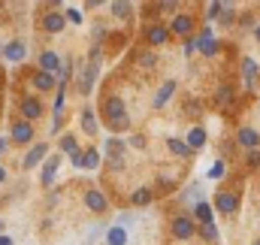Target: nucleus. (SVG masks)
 I'll return each instance as SVG.
<instances>
[{
  "label": "nucleus",
  "instance_id": "obj_1",
  "mask_svg": "<svg viewBox=\"0 0 260 245\" xmlns=\"http://www.w3.org/2000/svg\"><path fill=\"white\" fill-rule=\"evenodd\" d=\"M103 115H106V124H109L115 133L130 130V115H127V106H124V100H121V97L109 94V97H106V103H103Z\"/></svg>",
  "mask_w": 260,
  "mask_h": 245
},
{
  "label": "nucleus",
  "instance_id": "obj_2",
  "mask_svg": "<svg viewBox=\"0 0 260 245\" xmlns=\"http://www.w3.org/2000/svg\"><path fill=\"white\" fill-rule=\"evenodd\" d=\"M170 233H173L179 242H191L197 236V218L194 215H176L173 224H170Z\"/></svg>",
  "mask_w": 260,
  "mask_h": 245
},
{
  "label": "nucleus",
  "instance_id": "obj_3",
  "mask_svg": "<svg viewBox=\"0 0 260 245\" xmlns=\"http://www.w3.org/2000/svg\"><path fill=\"white\" fill-rule=\"evenodd\" d=\"M97 76H100V61H88L85 70H82V79H79V94H82V97H91Z\"/></svg>",
  "mask_w": 260,
  "mask_h": 245
},
{
  "label": "nucleus",
  "instance_id": "obj_4",
  "mask_svg": "<svg viewBox=\"0 0 260 245\" xmlns=\"http://www.w3.org/2000/svg\"><path fill=\"white\" fill-rule=\"evenodd\" d=\"M215 209L221 215H236L239 212V194L236 191H218L215 194Z\"/></svg>",
  "mask_w": 260,
  "mask_h": 245
},
{
  "label": "nucleus",
  "instance_id": "obj_5",
  "mask_svg": "<svg viewBox=\"0 0 260 245\" xmlns=\"http://www.w3.org/2000/svg\"><path fill=\"white\" fill-rule=\"evenodd\" d=\"M170 37H173V30H170L167 24H160V21L148 24V30H145V43H148L151 49H157V46H167V43H170Z\"/></svg>",
  "mask_w": 260,
  "mask_h": 245
},
{
  "label": "nucleus",
  "instance_id": "obj_6",
  "mask_svg": "<svg viewBox=\"0 0 260 245\" xmlns=\"http://www.w3.org/2000/svg\"><path fill=\"white\" fill-rule=\"evenodd\" d=\"M18 112H21V118H27V121H40L46 109H43L40 97L30 94V97H21V100H18Z\"/></svg>",
  "mask_w": 260,
  "mask_h": 245
},
{
  "label": "nucleus",
  "instance_id": "obj_7",
  "mask_svg": "<svg viewBox=\"0 0 260 245\" xmlns=\"http://www.w3.org/2000/svg\"><path fill=\"white\" fill-rule=\"evenodd\" d=\"M124 148H127L124 139H118V136L106 139V151H109V167L112 170H124Z\"/></svg>",
  "mask_w": 260,
  "mask_h": 245
},
{
  "label": "nucleus",
  "instance_id": "obj_8",
  "mask_svg": "<svg viewBox=\"0 0 260 245\" xmlns=\"http://www.w3.org/2000/svg\"><path fill=\"white\" fill-rule=\"evenodd\" d=\"M197 40H200V46H197V52H200L203 58H215V55L221 52V43L215 40V34H212V27H203V34H200Z\"/></svg>",
  "mask_w": 260,
  "mask_h": 245
},
{
  "label": "nucleus",
  "instance_id": "obj_9",
  "mask_svg": "<svg viewBox=\"0 0 260 245\" xmlns=\"http://www.w3.org/2000/svg\"><path fill=\"white\" fill-rule=\"evenodd\" d=\"M46 158H49V145H46V142H37V145H30V151L21 158V170H34V167H40Z\"/></svg>",
  "mask_w": 260,
  "mask_h": 245
},
{
  "label": "nucleus",
  "instance_id": "obj_10",
  "mask_svg": "<svg viewBox=\"0 0 260 245\" xmlns=\"http://www.w3.org/2000/svg\"><path fill=\"white\" fill-rule=\"evenodd\" d=\"M82 200H85V206H88L91 212H97V215H103V212L109 209L106 194H103V191H97V188H88V191L82 194Z\"/></svg>",
  "mask_w": 260,
  "mask_h": 245
},
{
  "label": "nucleus",
  "instance_id": "obj_11",
  "mask_svg": "<svg viewBox=\"0 0 260 245\" xmlns=\"http://www.w3.org/2000/svg\"><path fill=\"white\" fill-rule=\"evenodd\" d=\"M9 139H12L15 145H27V142L34 139V121H27V118L15 121L12 124V130H9Z\"/></svg>",
  "mask_w": 260,
  "mask_h": 245
},
{
  "label": "nucleus",
  "instance_id": "obj_12",
  "mask_svg": "<svg viewBox=\"0 0 260 245\" xmlns=\"http://www.w3.org/2000/svg\"><path fill=\"white\" fill-rule=\"evenodd\" d=\"M170 30H173L176 37H191V34H194V15H188V12H176L173 21H170Z\"/></svg>",
  "mask_w": 260,
  "mask_h": 245
},
{
  "label": "nucleus",
  "instance_id": "obj_13",
  "mask_svg": "<svg viewBox=\"0 0 260 245\" xmlns=\"http://www.w3.org/2000/svg\"><path fill=\"white\" fill-rule=\"evenodd\" d=\"M64 27H67V15H64V12L49 9V12L43 15V30H46V34H61Z\"/></svg>",
  "mask_w": 260,
  "mask_h": 245
},
{
  "label": "nucleus",
  "instance_id": "obj_14",
  "mask_svg": "<svg viewBox=\"0 0 260 245\" xmlns=\"http://www.w3.org/2000/svg\"><path fill=\"white\" fill-rule=\"evenodd\" d=\"M236 145H242L245 151L260 148V133L254 127H239V130H236Z\"/></svg>",
  "mask_w": 260,
  "mask_h": 245
},
{
  "label": "nucleus",
  "instance_id": "obj_15",
  "mask_svg": "<svg viewBox=\"0 0 260 245\" xmlns=\"http://www.w3.org/2000/svg\"><path fill=\"white\" fill-rule=\"evenodd\" d=\"M176 88H179V85H176V79H167V82H164V85L157 88V94H154V100H151V106H154V109H164V106H167V103L173 100V94H176Z\"/></svg>",
  "mask_w": 260,
  "mask_h": 245
},
{
  "label": "nucleus",
  "instance_id": "obj_16",
  "mask_svg": "<svg viewBox=\"0 0 260 245\" xmlns=\"http://www.w3.org/2000/svg\"><path fill=\"white\" fill-rule=\"evenodd\" d=\"M30 82H34V88H37V91H46V94H49L52 88H58V73L40 70V73H34V79H30Z\"/></svg>",
  "mask_w": 260,
  "mask_h": 245
},
{
  "label": "nucleus",
  "instance_id": "obj_17",
  "mask_svg": "<svg viewBox=\"0 0 260 245\" xmlns=\"http://www.w3.org/2000/svg\"><path fill=\"white\" fill-rule=\"evenodd\" d=\"M58 167H61V155H49V158H46V164H43V173H40V182L46 185V188L55 182Z\"/></svg>",
  "mask_w": 260,
  "mask_h": 245
},
{
  "label": "nucleus",
  "instance_id": "obj_18",
  "mask_svg": "<svg viewBox=\"0 0 260 245\" xmlns=\"http://www.w3.org/2000/svg\"><path fill=\"white\" fill-rule=\"evenodd\" d=\"M0 55H3L6 61H12V64H21L24 58H27V49H24V43H18V40H15V43H6Z\"/></svg>",
  "mask_w": 260,
  "mask_h": 245
},
{
  "label": "nucleus",
  "instance_id": "obj_19",
  "mask_svg": "<svg viewBox=\"0 0 260 245\" xmlns=\"http://www.w3.org/2000/svg\"><path fill=\"white\" fill-rule=\"evenodd\" d=\"M257 73H260V67H257V61H254V58H242V79H245V88H248V91L254 88Z\"/></svg>",
  "mask_w": 260,
  "mask_h": 245
},
{
  "label": "nucleus",
  "instance_id": "obj_20",
  "mask_svg": "<svg viewBox=\"0 0 260 245\" xmlns=\"http://www.w3.org/2000/svg\"><path fill=\"white\" fill-rule=\"evenodd\" d=\"M109 9L118 21H133V6L130 0H109Z\"/></svg>",
  "mask_w": 260,
  "mask_h": 245
},
{
  "label": "nucleus",
  "instance_id": "obj_21",
  "mask_svg": "<svg viewBox=\"0 0 260 245\" xmlns=\"http://www.w3.org/2000/svg\"><path fill=\"white\" fill-rule=\"evenodd\" d=\"M167 148H170L176 158H191V155H194V148L188 145V139H176V136L167 139Z\"/></svg>",
  "mask_w": 260,
  "mask_h": 245
},
{
  "label": "nucleus",
  "instance_id": "obj_22",
  "mask_svg": "<svg viewBox=\"0 0 260 245\" xmlns=\"http://www.w3.org/2000/svg\"><path fill=\"white\" fill-rule=\"evenodd\" d=\"M58 67H61V58H58V52H52V49H43V52H40V70L58 73Z\"/></svg>",
  "mask_w": 260,
  "mask_h": 245
},
{
  "label": "nucleus",
  "instance_id": "obj_23",
  "mask_svg": "<svg viewBox=\"0 0 260 245\" xmlns=\"http://www.w3.org/2000/svg\"><path fill=\"white\" fill-rule=\"evenodd\" d=\"M191 215H194V218L200 221V224H206V221H215L212 203H206V200H197V203H194V212H191Z\"/></svg>",
  "mask_w": 260,
  "mask_h": 245
},
{
  "label": "nucleus",
  "instance_id": "obj_24",
  "mask_svg": "<svg viewBox=\"0 0 260 245\" xmlns=\"http://www.w3.org/2000/svg\"><path fill=\"white\" fill-rule=\"evenodd\" d=\"M233 100H236V88L233 85H218L215 88V103L218 106H230Z\"/></svg>",
  "mask_w": 260,
  "mask_h": 245
},
{
  "label": "nucleus",
  "instance_id": "obj_25",
  "mask_svg": "<svg viewBox=\"0 0 260 245\" xmlns=\"http://www.w3.org/2000/svg\"><path fill=\"white\" fill-rule=\"evenodd\" d=\"M106 245H127V227L124 224H115L106 230Z\"/></svg>",
  "mask_w": 260,
  "mask_h": 245
},
{
  "label": "nucleus",
  "instance_id": "obj_26",
  "mask_svg": "<svg viewBox=\"0 0 260 245\" xmlns=\"http://www.w3.org/2000/svg\"><path fill=\"white\" fill-rule=\"evenodd\" d=\"M79 121H82V130H85L88 136H94V133H97V127H100V124H97V115H94V109H88V106L82 109Z\"/></svg>",
  "mask_w": 260,
  "mask_h": 245
},
{
  "label": "nucleus",
  "instance_id": "obj_27",
  "mask_svg": "<svg viewBox=\"0 0 260 245\" xmlns=\"http://www.w3.org/2000/svg\"><path fill=\"white\" fill-rule=\"evenodd\" d=\"M185 139H188V145L197 151V148H203V145H206V139H209V136H206V130H203L200 124H194V127L188 130V136H185Z\"/></svg>",
  "mask_w": 260,
  "mask_h": 245
},
{
  "label": "nucleus",
  "instance_id": "obj_28",
  "mask_svg": "<svg viewBox=\"0 0 260 245\" xmlns=\"http://www.w3.org/2000/svg\"><path fill=\"white\" fill-rule=\"evenodd\" d=\"M151 200H154V191H151V188H136V191L130 194V203H133V206H148Z\"/></svg>",
  "mask_w": 260,
  "mask_h": 245
},
{
  "label": "nucleus",
  "instance_id": "obj_29",
  "mask_svg": "<svg viewBox=\"0 0 260 245\" xmlns=\"http://www.w3.org/2000/svg\"><path fill=\"white\" fill-rule=\"evenodd\" d=\"M197 233H200L206 242H218V236H221V233H218V227H215V221H206V224H200V227H197Z\"/></svg>",
  "mask_w": 260,
  "mask_h": 245
},
{
  "label": "nucleus",
  "instance_id": "obj_30",
  "mask_svg": "<svg viewBox=\"0 0 260 245\" xmlns=\"http://www.w3.org/2000/svg\"><path fill=\"white\" fill-rule=\"evenodd\" d=\"M97 167H100V151L94 145H88L85 148V167L82 170H97Z\"/></svg>",
  "mask_w": 260,
  "mask_h": 245
},
{
  "label": "nucleus",
  "instance_id": "obj_31",
  "mask_svg": "<svg viewBox=\"0 0 260 245\" xmlns=\"http://www.w3.org/2000/svg\"><path fill=\"white\" fill-rule=\"evenodd\" d=\"M136 61H139V67H142V70H154V67H157V55H154L151 49H142Z\"/></svg>",
  "mask_w": 260,
  "mask_h": 245
},
{
  "label": "nucleus",
  "instance_id": "obj_32",
  "mask_svg": "<svg viewBox=\"0 0 260 245\" xmlns=\"http://www.w3.org/2000/svg\"><path fill=\"white\" fill-rule=\"evenodd\" d=\"M73 67H76L73 58H64V61H61V67H58V79H61V82H70V79L76 76V73H73Z\"/></svg>",
  "mask_w": 260,
  "mask_h": 245
},
{
  "label": "nucleus",
  "instance_id": "obj_33",
  "mask_svg": "<svg viewBox=\"0 0 260 245\" xmlns=\"http://www.w3.org/2000/svg\"><path fill=\"white\" fill-rule=\"evenodd\" d=\"M206 176H209L212 182H218V179H224V176H227V164H224V161H215V164L209 167V173H206Z\"/></svg>",
  "mask_w": 260,
  "mask_h": 245
},
{
  "label": "nucleus",
  "instance_id": "obj_34",
  "mask_svg": "<svg viewBox=\"0 0 260 245\" xmlns=\"http://www.w3.org/2000/svg\"><path fill=\"white\" fill-rule=\"evenodd\" d=\"M79 148V142H76V133H64L61 136V155H73Z\"/></svg>",
  "mask_w": 260,
  "mask_h": 245
},
{
  "label": "nucleus",
  "instance_id": "obj_35",
  "mask_svg": "<svg viewBox=\"0 0 260 245\" xmlns=\"http://www.w3.org/2000/svg\"><path fill=\"white\" fill-rule=\"evenodd\" d=\"M221 9H224V0H212V3H209V9H206V18H209V21H218Z\"/></svg>",
  "mask_w": 260,
  "mask_h": 245
},
{
  "label": "nucleus",
  "instance_id": "obj_36",
  "mask_svg": "<svg viewBox=\"0 0 260 245\" xmlns=\"http://www.w3.org/2000/svg\"><path fill=\"white\" fill-rule=\"evenodd\" d=\"M197 46H200V40L197 37H185V46H182V52H185V58H191L197 52Z\"/></svg>",
  "mask_w": 260,
  "mask_h": 245
},
{
  "label": "nucleus",
  "instance_id": "obj_37",
  "mask_svg": "<svg viewBox=\"0 0 260 245\" xmlns=\"http://www.w3.org/2000/svg\"><path fill=\"white\" fill-rule=\"evenodd\" d=\"M70 161H73L76 170H82V167H85V148H76V151L70 155Z\"/></svg>",
  "mask_w": 260,
  "mask_h": 245
},
{
  "label": "nucleus",
  "instance_id": "obj_38",
  "mask_svg": "<svg viewBox=\"0 0 260 245\" xmlns=\"http://www.w3.org/2000/svg\"><path fill=\"white\" fill-rule=\"evenodd\" d=\"M91 37H94V43H103V37H106V27H103L100 21H94V27H91Z\"/></svg>",
  "mask_w": 260,
  "mask_h": 245
},
{
  "label": "nucleus",
  "instance_id": "obj_39",
  "mask_svg": "<svg viewBox=\"0 0 260 245\" xmlns=\"http://www.w3.org/2000/svg\"><path fill=\"white\" fill-rule=\"evenodd\" d=\"M157 9L160 12H176L179 9V0H157Z\"/></svg>",
  "mask_w": 260,
  "mask_h": 245
},
{
  "label": "nucleus",
  "instance_id": "obj_40",
  "mask_svg": "<svg viewBox=\"0 0 260 245\" xmlns=\"http://www.w3.org/2000/svg\"><path fill=\"white\" fill-rule=\"evenodd\" d=\"M197 197H200V185H188V188H185V194H182V200H197Z\"/></svg>",
  "mask_w": 260,
  "mask_h": 245
},
{
  "label": "nucleus",
  "instance_id": "obj_41",
  "mask_svg": "<svg viewBox=\"0 0 260 245\" xmlns=\"http://www.w3.org/2000/svg\"><path fill=\"white\" fill-rule=\"evenodd\" d=\"M248 167H251V170L260 167V148H251V151H248Z\"/></svg>",
  "mask_w": 260,
  "mask_h": 245
},
{
  "label": "nucleus",
  "instance_id": "obj_42",
  "mask_svg": "<svg viewBox=\"0 0 260 245\" xmlns=\"http://www.w3.org/2000/svg\"><path fill=\"white\" fill-rule=\"evenodd\" d=\"M64 130V112H55V121H52V133H61Z\"/></svg>",
  "mask_w": 260,
  "mask_h": 245
},
{
  "label": "nucleus",
  "instance_id": "obj_43",
  "mask_svg": "<svg viewBox=\"0 0 260 245\" xmlns=\"http://www.w3.org/2000/svg\"><path fill=\"white\" fill-rule=\"evenodd\" d=\"M64 15H67V21H73V24H79V21H82V12H79V9H67Z\"/></svg>",
  "mask_w": 260,
  "mask_h": 245
},
{
  "label": "nucleus",
  "instance_id": "obj_44",
  "mask_svg": "<svg viewBox=\"0 0 260 245\" xmlns=\"http://www.w3.org/2000/svg\"><path fill=\"white\" fill-rule=\"evenodd\" d=\"M130 145H133V148H145V136H139V133L130 136Z\"/></svg>",
  "mask_w": 260,
  "mask_h": 245
},
{
  "label": "nucleus",
  "instance_id": "obj_45",
  "mask_svg": "<svg viewBox=\"0 0 260 245\" xmlns=\"http://www.w3.org/2000/svg\"><path fill=\"white\" fill-rule=\"evenodd\" d=\"M239 24H242V27H254V24H257V21H254V18H251V15H242V18H239Z\"/></svg>",
  "mask_w": 260,
  "mask_h": 245
},
{
  "label": "nucleus",
  "instance_id": "obj_46",
  "mask_svg": "<svg viewBox=\"0 0 260 245\" xmlns=\"http://www.w3.org/2000/svg\"><path fill=\"white\" fill-rule=\"evenodd\" d=\"M130 221H133V215H130V212H121V215H118V224H124V227H127Z\"/></svg>",
  "mask_w": 260,
  "mask_h": 245
},
{
  "label": "nucleus",
  "instance_id": "obj_47",
  "mask_svg": "<svg viewBox=\"0 0 260 245\" xmlns=\"http://www.w3.org/2000/svg\"><path fill=\"white\" fill-rule=\"evenodd\" d=\"M9 142H12V139H9V136H0V155H3V151H6V148H9Z\"/></svg>",
  "mask_w": 260,
  "mask_h": 245
},
{
  "label": "nucleus",
  "instance_id": "obj_48",
  "mask_svg": "<svg viewBox=\"0 0 260 245\" xmlns=\"http://www.w3.org/2000/svg\"><path fill=\"white\" fill-rule=\"evenodd\" d=\"M88 3V9H97V6H103V3H109V0H85Z\"/></svg>",
  "mask_w": 260,
  "mask_h": 245
},
{
  "label": "nucleus",
  "instance_id": "obj_49",
  "mask_svg": "<svg viewBox=\"0 0 260 245\" xmlns=\"http://www.w3.org/2000/svg\"><path fill=\"white\" fill-rule=\"evenodd\" d=\"M0 245H15V242H12V239H9L6 233H0Z\"/></svg>",
  "mask_w": 260,
  "mask_h": 245
},
{
  "label": "nucleus",
  "instance_id": "obj_50",
  "mask_svg": "<svg viewBox=\"0 0 260 245\" xmlns=\"http://www.w3.org/2000/svg\"><path fill=\"white\" fill-rule=\"evenodd\" d=\"M6 182V167H0V185Z\"/></svg>",
  "mask_w": 260,
  "mask_h": 245
},
{
  "label": "nucleus",
  "instance_id": "obj_51",
  "mask_svg": "<svg viewBox=\"0 0 260 245\" xmlns=\"http://www.w3.org/2000/svg\"><path fill=\"white\" fill-rule=\"evenodd\" d=\"M254 40H257V43H260V21H257V24H254Z\"/></svg>",
  "mask_w": 260,
  "mask_h": 245
},
{
  "label": "nucleus",
  "instance_id": "obj_52",
  "mask_svg": "<svg viewBox=\"0 0 260 245\" xmlns=\"http://www.w3.org/2000/svg\"><path fill=\"white\" fill-rule=\"evenodd\" d=\"M49 3H52V6H61V3H64V0H49Z\"/></svg>",
  "mask_w": 260,
  "mask_h": 245
},
{
  "label": "nucleus",
  "instance_id": "obj_53",
  "mask_svg": "<svg viewBox=\"0 0 260 245\" xmlns=\"http://www.w3.org/2000/svg\"><path fill=\"white\" fill-rule=\"evenodd\" d=\"M0 233H3V221H0Z\"/></svg>",
  "mask_w": 260,
  "mask_h": 245
},
{
  "label": "nucleus",
  "instance_id": "obj_54",
  "mask_svg": "<svg viewBox=\"0 0 260 245\" xmlns=\"http://www.w3.org/2000/svg\"><path fill=\"white\" fill-rule=\"evenodd\" d=\"M257 245H260V239H257Z\"/></svg>",
  "mask_w": 260,
  "mask_h": 245
}]
</instances>
